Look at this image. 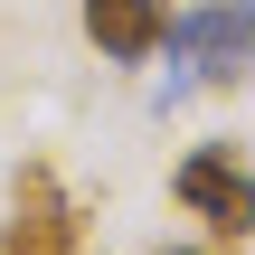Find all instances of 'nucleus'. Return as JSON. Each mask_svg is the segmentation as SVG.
<instances>
[{"mask_svg":"<svg viewBox=\"0 0 255 255\" xmlns=\"http://www.w3.org/2000/svg\"><path fill=\"white\" fill-rule=\"evenodd\" d=\"M161 0H85V38L114 57V66H142L151 47H161Z\"/></svg>","mask_w":255,"mask_h":255,"instance_id":"20e7f679","label":"nucleus"},{"mask_svg":"<svg viewBox=\"0 0 255 255\" xmlns=\"http://www.w3.org/2000/svg\"><path fill=\"white\" fill-rule=\"evenodd\" d=\"M161 38H170L180 66H199L189 85H237V76H255V0H199L189 19H161Z\"/></svg>","mask_w":255,"mask_h":255,"instance_id":"f03ea898","label":"nucleus"},{"mask_svg":"<svg viewBox=\"0 0 255 255\" xmlns=\"http://www.w3.org/2000/svg\"><path fill=\"white\" fill-rule=\"evenodd\" d=\"M0 255H85V218H76V199L57 189V170H47V161H28V170H19L9 218H0Z\"/></svg>","mask_w":255,"mask_h":255,"instance_id":"7ed1b4c3","label":"nucleus"},{"mask_svg":"<svg viewBox=\"0 0 255 255\" xmlns=\"http://www.w3.org/2000/svg\"><path fill=\"white\" fill-rule=\"evenodd\" d=\"M161 255H227V246H161Z\"/></svg>","mask_w":255,"mask_h":255,"instance_id":"39448f33","label":"nucleus"},{"mask_svg":"<svg viewBox=\"0 0 255 255\" xmlns=\"http://www.w3.org/2000/svg\"><path fill=\"white\" fill-rule=\"evenodd\" d=\"M170 199L189 208V218H208V237L218 246H237V237H255V170L237 142H199L180 170H170Z\"/></svg>","mask_w":255,"mask_h":255,"instance_id":"f257e3e1","label":"nucleus"}]
</instances>
